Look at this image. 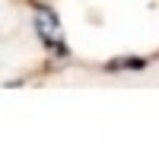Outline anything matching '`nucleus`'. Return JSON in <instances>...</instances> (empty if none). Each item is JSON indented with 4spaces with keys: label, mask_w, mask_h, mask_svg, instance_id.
I'll return each instance as SVG.
<instances>
[{
    "label": "nucleus",
    "mask_w": 159,
    "mask_h": 159,
    "mask_svg": "<svg viewBox=\"0 0 159 159\" xmlns=\"http://www.w3.org/2000/svg\"><path fill=\"white\" fill-rule=\"evenodd\" d=\"M35 29H38V35L45 38L48 45H61V38H64V32H61V22H57V16L51 10H38L35 13Z\"/></svg>",
    "instance_id": "f257e3e1"
},
{
    "label": "nucleus",
    "mask_w": 159,
    "mask_h": 159,
    "mask_svg": "<svg viewBox=\"0 0 159 159\" xmlns=\"http://www.w3.org/2000/svg\"><path fill=\"white\" fill-rule=\"evenodd\" d=\"M111 67H134V70H140V67H147V61L143 57H124V61H115Z\"/></svg>",
    "instance_id": "f03ea898"
}]
</instances>
